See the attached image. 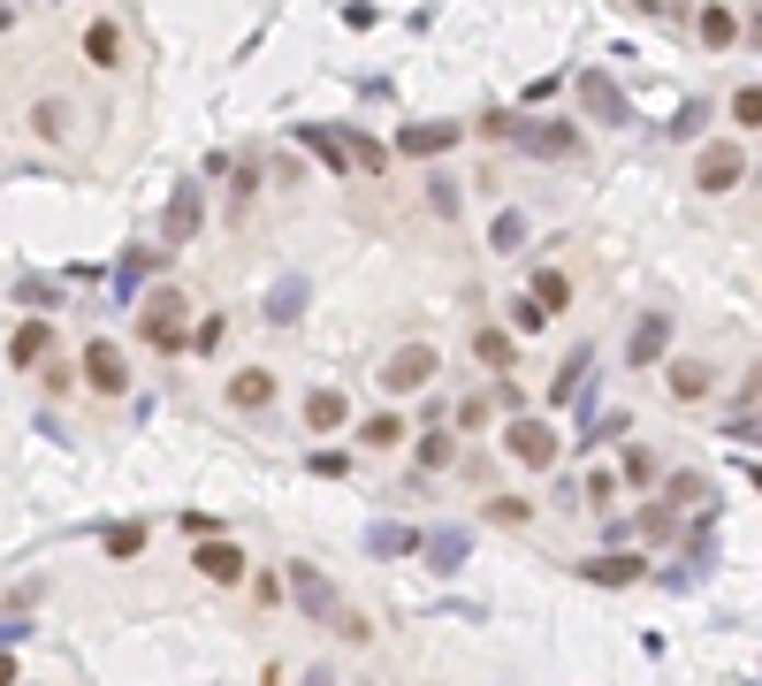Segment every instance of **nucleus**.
<instances>
[{"mask_svg":"<svg viewBox=\"0 0 762 686\" xmlns=\"http://www.w3.org/2000/svg\"><path fill=\"white\" fill-rule=\"evenodd\" d=\"M503 458L526 466V473H549V466L565 458V443H557L549 420H511V427H503Z\"/></svg>","mask_w":762,"mask_h":686,"instance_id":"nucleus-1","label":"nucleus"},{"mask_svg":"<svg viewBox=\"0 0 762 686\" xmlns=\"http://www.w3.org/2000/svg\"><path fill=\"white\" fill-rule=\"evenodd\" d=\"M435 366H443V351H435L428 336H412V343H397V351H389L382 389H389V397H412V389H428V381H435Z\"/></svg>","mask_w":762,"mask_h":686,"instance_id":"nucleus-2","label":"nucleus"},{"mask_svg":"<svg viewBox=\"0 0 762 686\" xmlns=\"http://www.w3.org/2000/svg\"><path fill=\"white\" fill-rule=\"evenodd\" d=\"M138 336L152 351H183V283H160L146 306H138Z\"/></svg>","mask_w":762,"mask_h":686,"instance_id":"nucleus-3","label":"nucleus"},{"mask_svg":"<svg viewBox=\"0 0 762 686\" xmlns=\"http://www.w3.org/2000/svg\"><path fill=\"white\" fill-rule=\"evenodd\" d=\"M740 175H748V153L740 146H702V161H694V191H740Z\"/></svg>","mask_w":762,"mask_h":686,"instance_id":"nucleus-4","label":"nucleus"},{"mask_svg":"<svg viewBox=\"0 0 762 686\" xmlns=\"http://www.w3.org/2000/svg\"><path fill=\"white\" fill-rule=\"evenodd\" d=\"M84 381H92L100 397H123V389H130V366H123V351H115L107 336L84 343Z\"/></svg>","mask_w":762,"mask_h":686,"instance_id":"nucleus-5","label":"nucleus"},{"mask_svg":"<svg viewBox=\"0 0 762 686\" xmlns=\"http://www.w3.org/2000/svg\"><path fill=\"white\" fill-rule=\"evenodd\" d=\"M191 572L229 587V580H244V549H237V541H221V534H206V541H198V557H191Z\"/></svg>","mask_w":762,"mask_h":686,"instance_id":"nucleus-6","label":"nucleus"},{"mask_svg":"<svg viewBox=\"0 0 762 686\" xmlns=\"http://www.w3.org/2000/svg\"><path fill=\"white\" fill-rule=\"evenodd\" d=\"M283 580H291V595H298V603L312 610V618H343V603H335V587H328V572H312V564H291Z\"/></svg>","mask_w":762,"mask_h":686,"instance_id":"nucleus-7","label":"nucleus"},{"mask_svg":"<svg viewBox=\"0 0 762 686\" xmlns=\"http://www.w3.org/2000/svg\"><path fill=\"white\" fill-rule=\"evenodd\" d=\"M84 61H92V69H123V23H115V15L84 23Z\"/></svg>","mask_w":762,"mask_h":686,"instance_id":"nucleus-8","label":"nucleus"},{"mask_svg":"<svg viewBox=\"0 0 762 686\" xmlns=\"http://www.w3.org/2000/svg\"><path fill=\"white\" fill-rule=\"evenodd\" d=\"M229 404H237V412H260V404H275V374H268V366H244V374H229Z\"/></svg>","mask_w":762,"mask_h":686,"instance_id":"nucleus-9","label":"nucleus"},{"mask_svg":"<svg viewBox=\"0 0 762 686\" xmlns=\"http://www.w3.org/2000/svg\"><path fill=\"white\" fill-rule=\"evenodd\" d=\"M663 336H671V321H663V313H640V321H633V343H625V358H633V366H656V358H663Z\"/></svg>","mask_w":762,"mask_h":686,"instance_id":"nucleus-10","label":"nucleus"},{"mask_svg":"<svg viewBox=\"0 0 762 686\" xmlns=\"http://www.w3.org/2000/svg\"><path fill=\"white\" fill-rule=\"evenodd\" d=\"M580 100H588V115H610V123H625V115H633V107H625V92L610 84V69L580 77Z\"/></svg>","mask_w":762,"mask_h":686,"instance_id":"nucleus-11","label":"nucleus"},{"mask_svg":"<svg viewBox=\"0 0 762 686\" xmlns=\"http://www.w3.org/2000/svg\"><path fill=\"white\" fill-rule=\"evenodd\" d=\"M457 146V123H412L405 138H397V153H412V161H428V153H443Z\"/></svg>","mask_w":762,"mask_h":686,"instance_id":"nucleus-12","label":"nucleus"},{"mask_svg":"<svg viewBox=\"0 0 762 686\" xmlns=\"http://www.w3.org/2000/svg\"><path fill=\"white\" fill-rule=\"evenodd\" d=\"M198 221H206L198 183H175V198H168V237H198Z\"/></svg>","mask_w":762,"mask_h":686,"instance_id":"nucleus-13","label":"nucleus"},{"mask_svg":"<svg viewBox=\"0 0 762 686\" xmlns=\"http://www.w3.org/2000/svg\"><path fill=\"white\" fill-rule=\"evenodd\" d=\"M709 389H717L709 358H671V397H709Z\"/></svg>","mask_w":762,"mask_h":686,"instance_id":"nucleus-14","label":"nucleus"},{"mask_svg":"<svg viewBox=\"0 0 762 686\" xmlns=\"http://www.w3.org/2000/svg\"><path fill=\"white\" fill-rule=\"evenodd\" d=\"M343 420H351L343 389H312V397H305V427H312V435H328V427H343Z\"/></svg>","mask_w":762,"mask_h":686,"instance_id":"nucleus-15","label":"nucleus"},{"mask_svg":"<svg viewBox=\"0 0 762 686\" xmlns=\"http://www.w3.org/2000/svg\"><path fill=\"white\" fill-rule=\"evenodd\" d=\"M46 351H54V329H46V321H23L15 343H8V358H15V366H46Z\"/></svg>","mask_w":762,"mask_h":686,"instance_id":"nucleus-16","label":"nucleus"},{"mask_svg":"<svg viewBox=\"0 0 762 686\" xmlns=\"http://www.w3.org/2000/svg\"><path fill=\"white\" fill-rule=\"evenodd\" d=\"M732 38H740V23H732V8H717V0H709V8H702V46H717V54H725Z\"/></svg>","mask_w":762,"mask_h":686,"instance_id":"nucleus-17","label":"nucleus"},{"mask_svg":"<svg viewBox=\"0 0 762 686\" xmlns=\"http://www.w3.org/2000/svg\"><path fill=\"white\" fill-rule=\"evenodd\" d=\"M588 580H595V587H625V580H640V557H595Z\"/></svg>","mask_w":762,"mask_h":686,"instance_id":"nucleus-18","label":"nucleus"},{"mask_svg":"<svg viewBox=\"0 0 762 686\" xmlns=\"http://www.w3.org/2000/svg\"><path fill=\"white\" fill-rule=\"evenodd\" d=\"M534 298H542L549 313H565V306H572V283H565L557 267H534Z\"/></svg>","mask_w":762,"mask_h":686,"instance_id":"nucleus-19","label":"nucleus"},{"mask_svg":"<svg viewBox=\"0 0 762 686\" xmlns=\"http://www.w3.org/2000/svg\"><path fill=\"white\" fill-rule=\"evenodd\" d=\"M473 358L503 374V366H511V336H503V329H480V336H473Z\"/></svg>","mask_w":762,"mask_h":686,"instance_id":"nucleus-20","label":"nucleus"},{"mask_svg":"<svg viewBox=\"0 0 762 686\" xmlns=\"http://www.w3.org/2000/svg\"><path fill=\"white\" fill-rule=\"evenodd\" d=\"M534 153L549 161V153H580V130L572 123H549V130H534Z\"/></svg>","mask_w":762,"mask_h":686,"instance_id":"nucleus-21","label":"nucleus"},{"mask_svg":"<svg viewBox=\"0 0 762 686\" xmlns=\"http://www.w3.org/2000/svg\"><path fill=\"white\" fill-rule=\"evenodd\" d=\"M397 443H405V420L397 412H374L366 420V450H397Z\"/></svg>","mask_w":762,"mask_h":686,"instance_id":"nucleus-22","label":"nucleus"},{"mask_svg":"<svg viewBox=\"0 0 762 686\" xmlns=\"http://www.w3.org/2000/svg\"><path fill=\"white\" fill-rule=\"evenodd\" d=\"M488 518H496V526H526L534 504H526V496H488Z\"/></svg>","mask_w":762,"mask_h":686,"instance_id":"nucleus-23","label":"nucleus"},{"mask_svg":"<svg viewBox=\"0 0 762 686\" xmlns=\"http://www.w3.org/2000/svg\"><path fill=\"white\" fill-rule=\"evenodd\" d=\"M511 321H519V329H526V336H542V329H549V306H542V298H534V290H526V298H519V306H511Z\"/></svg>","mask_w":762,"mask_h":686,"instance_id":"nucleus-24","label":"nucleus"},{"mask_svg":"<svg viewBox=\"0 0 762 686\" xmlns=\"http://www.w3.org/2000/svg\"><path fill=\"white\" fill-rule=\"evenodd\" d=\"M580 374H588V351H572V358H565V374L549 381V404H565V397L580 389Z\"/></svg>","mask_w":762,"mask_h":686,"instance_id":"nucleus-25","label":"nucleus"},{"mask_svg":"<svg viewBox=\"0 0 762 686\" xmlns=\"http://www.w3.org/2000/svg\"><path fill=\"white\" fill-rule=\"evenodd\" d=\"M625 481L633 489H656V450H625Z\"/></svg>","mask_w":762,"mask_h":686,"instance_id":"nucleus-26","label":"nucleus"},{"mask_svg":"<svg viewBox=\"0 0 762 686\" xmlns=\"http://www.w3.org/2000/svg\"><path fill=\"white\" fill-rule=\"evenodd\" d=\"M305 466H312V473H320V481H335V473H351V458H343V450H328V443H320V450H312V458H305Z\"/></svg>","mask_w":762,"mask_h":686,"instance_id":"nucleus-27","label":"nucleus"},{"mask_svg":"<svg viewBox=\"0 0 762 686\" xmlns=\"http://www.w3.org/2000/svg\"><path fill=\"white\" fill-rule=\"evenodd\" d=\"M420 466H428V473L451 466V435H420Z\"/></svg>","mask_w":762,"mask_h":686,"instance_id":"nucleus-28","label":"nucleus"},{"mask_svg":"<svg viewBox=\"0 0 762 686\" xmlns=\"http://www.w3.org/2000/svg\"><path fill=\"white\" fill-rule=\"evenodd\" d=\"M732 115H740V123H762V84H748V92H732Z\"/></svg>","mask_w":762,"mask_h":686,"instance_id":"nucleus-29","label":"nucleus"},{"mask_svg":"<svg viewBox=\"0 0 762 686\" xmlns=\"http://www.w3.org/2000/svg\"><path fill=\"white\" fill-rule=\"evenodd\" d=\"M107 549H115V557H138V549H146V534H138V526H115V534H107Z\"/></svg>","mask_w":762,"mask_h":686,"instance_id":"nucleus-30","label":"nucleus"},{"mask_svg":"<svg viewBox=\"0 0 762 686\" xmlns=\"http://www.w3.org/2000/svg\"><path fill=\"white\" fill-rule=\"evenodd\" d=\"M221 336H229V329H221V313H214V321H198V336H191V351H221Z\"/></svg>","mask_w":762,"mask_h":686,"instance_id":"nucleus-31","label":"nucleus"},{"mask_svg":"<svg viewBox=\"0 0 762 686\" xmlns=\"http://www.w3.org/2000/svg\"><path fill=\"white\" fill-rule=\"evenodd\" d=\"M374 549H382V557H397V549H412V534H405V526H382V534H374Z\"/></svg>","mask_w":762,"mask_h":686,"instance_id":"nucleus-32","label":"nucleus"},{"mask_svg":"<svg viewBox=\"0 0 762 686\" xmlns=\"http://www.w3.org/2000/svg\"><path fill=\"white\" fill-rule=\"evenodd\" d=\"M183 534H198V541H206V534H221V518H214V512H183Z\"/></svg>","mask_w":762,"mask_h":686,"instance_id":"nucleus-33","label":"nucleus"},{"mask_svg":"<svg viewBox=\"0 0 762 686\" xmlns=\"http://www.w3.org/2000/svg\"><path fill=\"white\" fill-rule=\"evenodd\" d=\"M0 686H15V664H8V656H0Z\"/></svg>","mask_w":762,"mask_h":686,"instance_id":"nucleus-34","label":"nucleus"}]
</instances>
